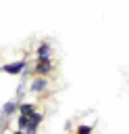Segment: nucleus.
<instances>
[{
    "mask_svg": "<svg viewBox=\"0 0 129 134\" xmlns=\"http://www.w3.org/2000/svg\"><path fill=\"white\" fill-rule=\"evenodd\" d=\"M52 69H54V65H52L50 57H44V59H37V63L33 67V73L35 75H48Z\"/></svg>",
    "mask_w": 129,
    "mask_h": 134,
    "instance_id": "obj_2",
    "label": "nucleus"
},
{
    "mask_svg": "<svg viewBox=\"0 0 129 134\" xmlns=\"http://www.w3.org/2000/svg\"><path fill=\"white\" fill-rule=\"evenodd\" d=\"M50 52H52V48H50V44H48V42H40V44H37V48H35V57H37V59L50 57Z\"/></svg>",
    "mask_w": 129,
    "mask_h": 134,
    "instance_id": "obj_6",
    "label": "nucleus"
},
{
    "mask_svg": "<svg viewBox=\"0 0 129 134\" xmlns=\"http://www.w3.org/2000/svg\"><path fill=\"white\" fill-rule=\"evenodd\" d=\"M35 111V105L33 103H19V113H23V115H31Z\"/></svg>",
    "mask_w": 129,
    "mask_h": 134,
    "instance_id": "obj_7",
    "label": "nucleus"
},
{
    "mask_svg": "<svg viewBox=\"0 0 129 134\" xmlns=\"http://www.w3.org/2000/svg\"><path fill=\"white\" fill-rule=\"evenodd\" d=\"M94 132V128L89 126V124H81V126H77V130H75V134H92Z\"/></svg>",
    "mask_w": 129,
    "mask_h": 134,
    "instance_id": "obj_9",
    "label": "nucleus"
},
{
    "mask_svg": "<svg viewBox=\"0 0 129 134\" xmlns=\"http://www.w3.org/2000/svg\"><path fill=\"white\" fill-rule=\"evenodd\" d=\"M27 124H29V115H23V113H19V115H17V128L25 130V128H27Z\"/></svg>",
    "mask_w": 129,
    "mask_h": 134,
    "instance_id": "obj_8",
    "label": "nucleus"
},
{
    "mask_svg": "<svg viewBox=\"0 0 129 134\" xmlns=\"http://www.w3.org/2000/svg\"><path fill=\"white\" fill-rule=\"evenodd\" d=\"M25 67H27V61L21 59V61H12V63L2 65V71L8 75H21V73H25Z\"/></svg>",
    "mask_w": 129,
    "mask_h": 134,
    "instance_id": "obj_1",
    "label": "nucleus"
},
{
    "mask_svg": "<svg viewBox=\"0 0 129 134\" xmlns=\"http://www.w3.org/2000/svg\"><path fill=\"white\" fill-rule=\"evenodd\" d=\"M17 111H19V98H12V100H8V103L2 105L0 115H2V119H6V117H10V115H15Z\"/></svg>",
    "mask_w": 129,
    "mask_h": 134,
    "instance_id": "obj_5",
    "label": "nucleus"
},
{
    "mask_svg": "<svg viewBox=\"0 0 129 134\" xmlns=\"http://www.w3.org/2000/svg\"><path fill=\"white\" fill-rule=\"evenodd\" d=\"M12 134H25V130H21V128H17V130H15Z\"/></svg>",
    "mask_w": 129,
    "mask_h": 134,
    "instance_id": "obj_10",
    "label": "nucleus"
},
{
    "mask_svg": "<svg viewBox=\"0 0 129 134\" xmlns=\"http://www.w3.org/2000/svg\"><path fill=\"white\" fill-rule=\"evenodd\" d=\"M0 71H2V67H0Z\"/></svg>",
    "mask_w": 129,
    "mask_h": 134,
    "instance_id": "obj_11",
    "label": "nucleus"
},
{
    "mask_svg": "<svg viewBox=\"0 0 129 134\" xmlns=\"http://www.w3.org/2000/svg\"><path fill=\"white\" fill-rule=\"evenodd\" d=\"M42 121H44V115H42L40 111H33V113L29 115V124H27V128H25V134H35Z\"/></svg>",
    "mask_w": 129,
    "mask_h": 134,
    "instance_id": "obj_3",
    "label": "nucleus"
},
{
    "mask_svg": "<svg viewBox=\"0 0 129 134\" xmlns=\"http://www.w3.org/2000/svg\"><path fill=\"white\" fill-rule=\"evenodd\" d=\"M46 88H48V80H46V75H37V77L31 82V86H29V90H31L33 94H44Z\"/></svg>",
    "mask_w": 129,
    "mask_h": 134,
    "instance_id": "obj_4",
    "label": "nucleus"
}]
</instances>
